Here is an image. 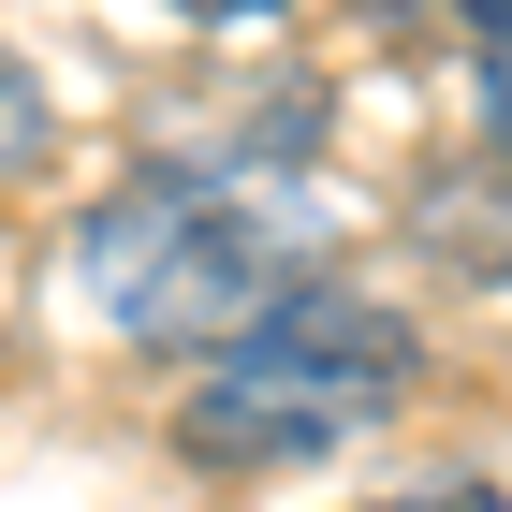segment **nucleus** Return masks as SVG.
Returning a JSON list of instances; mask_svg holds the SVG:
<instances>
[{
  "instance_id": "1",
  "label": "nucleus",
  "mask_w": 512,
  "mask_h": 512,
  "mask_svg": "<svg viewBox=\"0 0 512 512\" xmlns=\"http://www.w3.org/2000/svg\"><path fill=\"white\" fill-rule=\"evenodd\" d=\"M308 249L322 220L293 205L278 161H161L74 235V293L132 352H191V337H235L264 293H293Z\"/></svg>"
},
{
  "instance_id": "2",
  "label": "nucleus",
  "mask_w": 512,
  "mask_h": 512,
  "mask_svg": "<svg viewBox=\"0 0 512 512\" xmlns=\"http://www.w3.org/2000/svg\"><path fill=\"white\" fill-rule=\"evenodd\" d=\"M395 381H410V337H395V308L293 278V293H264V308L235 322V337H205L176 454H205V469L337 454V439H366V425L395 410Z\"/></svg>"
},
{
  "instance_id": "3",
  "label": "nucleus",
  "mask_w": 512,
  "mask_h": 512,
  "mask_svg": "<svg viewBox=\"0 0 512 512\" xmlns=\"http://www.w3.org/2000/svg\"><path fill=\"white\" fill-rule=\"evenodd\" d=\"M454 30H469V59H483V103H498V132H512V0H439Z\"/></svg>"
},
{
  "instance_id": "4",
  "label": "nucleus",
  "mask_w": 512,
  "mask_h": 512,
  "mask_svg": "<svg viewBox=\"0 0 512 512\" xmlns=\"http://www.w3.org/2000/svg\"><path fill=\"white\" fill-rule=\"evenodd\" d=\"M30 147H44V88L15 74V59H0V176H15V161H30Z\"/></svg>"
},
{
  "instance_id": "5",
  "label": "nucleus",
  "mask_w": 512,
  "mask_h": 512,
  "mask_svg": "<svg viewBox=\"0 0 512 512\" xmlns=\"http://www.w3.org/2000/svg\"><path fill=\"white\" fill-rule=\"evenodd\" d=\"M381 512H512V498H483V483H425V498H381Z\"/></svg>"
},
{
  "instance_id": "6",
  "label": "nucleus",
  "mask_w": 512,
  "mask_h": 512,
  "mask_svg": "<svg viewBox=\"0 0 512 512\" xmlns=\"http://www.w3.org/2000/svg\"><path fill=\"white\" fill-rule=\"evenodd\" d=\"M176 15H278V0H176Z\"/></svg>"
}]
</instances>
